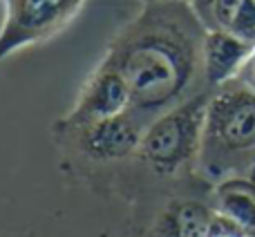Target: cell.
<instances>
[{"mask_svg":"<svg viewBox=\"0 0 255 237\" xmlns=\"http://www.w3.org/2000/svg\"><path fill=\"white\" fill-rule=\"evenodd\" d=\"M206 27L193 4L179 0L145 2L110 40L103 61L124 74L130 112L143 125L204 92Z\"/></svg>","mask_w":255,"mask_h":237,"instance_id":"6da1fadb","label":"cell"},{"mask_svg":"<svg viewBox=\"0 0 255 237\" xmlns=\"http://www.w3.org/2000/svg\"><path fill=\"white\" fill-rule=\"evenodd\" d=\"M255 168V92L233 79L211 90L204 118L197 175L215 186L251 177Z\"/></svg>","mask_w":255,"mask_h":237,"instance_id":"7a4b0ae2","label":"cell"},{"mask_svg":"<svg viewBox=\"0 0 255 237\" xmlns=\"http://www.w3.org/2000/svg\"><path fill=\"white\" fill-rule=\"evenodd\" d=\"M208 99L211 90H204L145 125L136 157L154 175L179 177L197 172Z\"/></svg>","mask_w":255,"mask_h":237,"instance_id":"3957f363","label":"cell"},{"mask_svg":"<svg viewBox=\"0 0 255 237\" xmlns=\"http://www.w3.org/2000/svg\"><path fill=\"white\" fill-rule=\"evenodd\" d=\"M83 0H4L0 63L13 52L49 40L76 16Z\"/></svg>","mask_w":255,"mask_h":237,"instance_id":"277c9868","label":"cell"},{"mask_svg":"<svg viewBox=\"0 0 255 237\" xmlns=\"http://www.w3.org/2000/svg\"><path fill=\"white\" fill-rule=\"evenodd\" d=\"M130 88H128L124 74L101 58L99 65L83 81L72 110L52 125V134L61 136L88 123L124 115L130 110Z\"/></svg>","mask_w":255,"mask_h":237,"instance_id":"5b68a950","label":"cell"},{"mask_svg":"<svg viewBox=\"0 0 255 237\" xmlns=\"http://www.w3.org/2000/svg\"><path fill=\"white\" fill-rule=\"evenodd\" d=\"M145 125L130 110L124 115L81 125L61 136H54L58 143L70 145L81 157L97 163L124 161L128 157L139 154L141 136Z\"/></svg>","mask_w":255,"mask_h":237,"instance_id":"8992f818","label":"cell"},{"mask_svg":"<svg viewBox=\"0 0 255 237\" xmlns=\"http://www.w3.org/2000/svg\"><path fill=\"white\" fill-rule=\"evenodd\" d=\"M255 45L224 31H206L204 40V81L208 90H215L238 79L242 65L251 56Z\"/></svg>","mask_w":255,"mask_h":237,"instance_id":"52a82bcc","label":"cell"},{"mask_svg":"<svg viewBox=\"0 0 255 237\" xmlns=\"http://www.w3.org/2000/svg\"><path fill=\"white\" fill-rule=\"evenodd\" d=\"M217 213L199 199H172L154 222L152 237H211Z\"/></svg>","mask_w":255,"mask_h":237,"instance_id":"ba28073f","label":"cell"},{"mask_svg":"<svg viewBox=\"0 0 255 237\" xmlns=\"http://www.w3.org/2000/svg\"><path fill=\"white\" fill-rule=\"evenodd\" d=\"M193 9L208 31H224L255 45V0H193Z\"/></svg>","mask_w":255,"mask_h":237,"instance_id":"9c48e42d","label":"cell"},{"mask_svg":"<svg viewBox=\"0 0 255 237\" xmlns=\"http://www.w3.org/2000/svg\"><path fill=\"white\" fill-rule=\"evenodd\" d=\"M211 204L242 237H255V181L251 177H231L215 184Z\"/></svg>","mask_w":255,"mask_h":237,"instance_id":"30bf717a","label":"cell"},{"mask_svg":"<svg viewBox=\"0 0 255 237\" xmlns=\"http://www.w3.org/2000/svg\"><path fill=\"white\" fill-rule=\"evenodd\" d=\"M238 79L242 81L247 88H251L253 92H255V49L251 52V56L247 58V63L242 65V70H240Z\"/></svg>","mask_w":255,"mask_h":237,"instance_id":"8fae6325","label":"cell"},{"mask_svg":"<svg viewBox=\"0 0 255 237\" xmlns=\"http://www.w3.org/2000/svg\"><path fill=\"white\" fill-rule=\"evenodd\" d=\"M211 237H242V233H240L238 229H235L233 224H229V222L224 220V217L217 215L215 220V226H213V233Z\"/></svg>","mask_w":255,"mask_h":237,"instance_id":"7c38bea8","label":"cell"},{"mask_svg":"<svg viewBox=\"0 0 255 237\" xmlns=\"http://www.w3.org/2000/svg\"><path fill=\"white\" fill-rule=\"evenodd\" d=\"M145 2H159V0H143V4ZM179 2H193V0H179Z\"/></svg>","mask_w":255,"mask_h":237,"instance_id":"4fadbf2b","label":"cell"},{"mask_svg":"<svg viewBox=\"0 0 255 237\" xmlns=\"http://www.w3.org/2000/svg\"><path fill=\"white\" fill-rule=\"evenodd\" d=\"M251 179L255 181V168H253V172H251Z\"/></svg>","mask_w":255,"mask_h":237,"instance_id":"5bb4252c","label":"cell"}]
</instances>
